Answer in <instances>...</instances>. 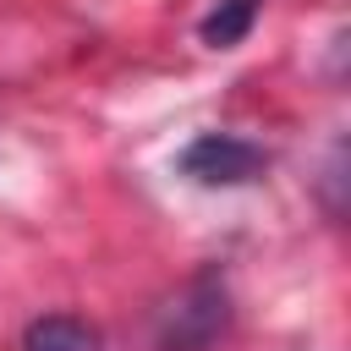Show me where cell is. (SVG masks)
Listing matches in <instances>:
<instances>
[{
  "mask_svg": "<svg viewBox=\"0 0 351 351\" xmlns=\"http://www.w3.org/2000/svg\"><path fill=\"white\" fill-rule=\"evenodd\" d=\"M181 176L203 181V186H241V181H258L269 170V148L236 137V132H203L181 148Z\"/></svg>",
  "mask_w": 351,
  "mask_h": 351,
  "instance_id": "obj_1",
  "label": "cell"
},
{
  "mask_svg": "<svg viewBox=\"0 0 351 351\" xmlns=\"http://www.w3.org/2000/svg\"><path fill=\"white\" fill-rule=\"evenodd\" d=\"M219 329H225V291H219L214 280H197V285L170 307L165 351H203Z\"/></svg>",
  "mask_w": 351,
  "mask_h": 351,
  "instance_id": "obj_2",
  "label": "cell"
},
{
  "mask_svg": "<svg viewBox=\"0 0 351 351\" xmlns=\"http://www.w3.org/2000/svg\"><path fill=\"white\" fill-rule=\"evenodd\" d=\"M22 351H99V329H88L71 313H49V318H33L27 324Z\"/></svg>",
  "mask_w": 351,
  "mask_h": 351,
  "instance_id": "obj_3",
  "label": "cell"
},
{
  "mask_svg": "<svg viewBox=\"0 0 351 351\" xmlns=\"http://www.w3.org/2000/svg\"><path fill=\"white\" fill-rule=\"evenodd\" d=\"M258 5H263V0H214L208 16L197 22V38H203L208 49H230V44H241V38L252 33V22H258Z\"/></svg>",
  "mask_w": 351,
  "mask_h": 351,
  "instance_id": "obj_4",
  "label": "cell"
}]
</instances>
